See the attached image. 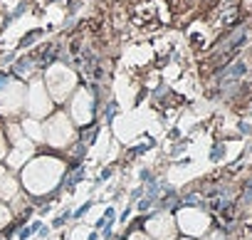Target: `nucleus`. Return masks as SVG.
I'll list each match as a JSON object with an SVG mask.
<instances>
[{
	"instance_id": "obj_1",
	"label": "nucleus",
	"mask_w": 252,
	"mask_h": 240,
	"mask_svg": "<svg viewBox=\"0 0 252 240\" xmlns=\"http://www.w3.org/2000/svg\"><path fill=\"white\" fill-rule=\"evenodd\" d=\"M64 171H67V166L60 159H52V156L30 159V164L23 169V186L32 196H45L62 181Z\"/></svg>"
},
{
	"instance_id": "obj_2",
	"label": "nucleus",
	"mask_w": 252,
	"mask_h": 240,
	"mask_svg": "<svg viewBox=\"0 0 252 240\" xmlns=\"http://www.w3.org/2000/svg\"><path fill=\"white\" fill-rule=\"evenodd\" d=\"M77 87V74L64 65H52L47 69V92L55 102H64L69 92Z\"/></svg>"
},
{
	"instance_id": "obj_3",
	"label": "nucleus",
	"mask_w": 252,
	"mask_h": 240,
	"mask_svg": "<svg viewBox=\"0 0 252 240\" xmlns=\"http://www.w3.org/2000/svg\"><path fill=\"white\" fill-rule=\"evenodd\" d=\"M74 137H77V132H74L72 122L67 119V114H55V116H50V122H47V127H45V139L50 141V146L64 149V146H69V144L74 141Z\"/></svg>"
},
{
	"instance_id": "obj_4",
	"label": "nucleus",
	"mask_w": 252,
	"mask_h": 240,
	"mask_svg": "<svg viewBox=\"0 0 252 240\" xmlns=\"http://www.w3.org/2000/svg\"><path fill=\"white\" fill-rule=\"evenodd\" d=\"M23 99H25V89L20 82L10 77H0V114L13 116L15 111H20Z\"/></svg>"
},
{
	"instance_id": "obj_5",
	"label": "nucleus",
	"mask_w": 252,
	"mask_h": 240,
	"mask_svg": "<svg viewBox=\"0 0 252 240\" xmlns=\"http://www.w3.org/2000/svg\"><path fill=\"white\" fill-rule=\"evenodd\" d=\"M28 109H30L32 119H40V116L50 114V109H52V97H50L47 87H45L40 79H35V82L30 84V94H28Z\"/></svg>"
},
{
	"instance_id": "obj_6",
	"label": "nucleus",
	"mask_w": 252,
	"mask_h": 240,
	"mask_svg": "<svg viewBox=\"0 0 252 240\" xmlns=\"http://www.w3.org/2000/svg\"><path fill=\"white\" fill-rule=\"evenodd\" d=\"M94 94L89 89H77L72 97V119L77 124H89L94 119Z\"/></svg>"
},
{
	"instance_id": "obj_7",
	"label": "nucleus",
	"mask_w": 252,
	"mask_h": 240,
	"mask_svg": "<svg viewBox=\"0 0 252 240\" xmlns=\"http://www.w3.org/2000/svg\"><path fill=\"white\" fill-rule=\"evenodd\" d=\"M146 230H149L156 240H171L176 225H173V220H171L168 213H156V215H151V218L146 220Z\"/></svg>"
},
{
	"instance_id": "obj_8",
	"label": "nucleus",
	"mask_w": 252,
	"mask_h": 240,
	"mask_svg": "<svg viewBox=\"0 0 252 240\" xmlns=\"http://www.w3.org/2000/svg\"><path fill=\"white\" fill-rule=\"evenodd\" d=\"M20 193V186L13 176H3L0 178V201H13Z\"/></svg>"
},
{
	"instance_id": "obj_9",
	"label": "nucleus",
	"mask_w": 252,
	"mask_h": 240,
	"mask_svg": "<svg viewBox=\"0 0 252 240\" xmlns=\"http://www.w3.org/2000/svg\"><path fill=\"white\" fill-rule=\"evenodd\" d=\"M23 134H25L30 141H42V139H45V129L40 127L37 119H28V122L23 124Z\"/></svg>"
},
{
	"instance_id": "obj_10",
	"label": "nucleus",
	"mask_w": 252,
	"mask_h": 240,
	"mask_svg": "<svg viewBox=\"0 0 252 240\" xmlns=\"http://www.w3.org/2000/svg\"><path fill=\"white\" fill-rule=\"evenodd\" d=\"M8 223H10V210H8L3 203H0V230H3Z\"/></svg>"
},
{
	"instance_id": "obj_11",
	"label": "nucleus",
	"mask_w": 252,
	"mask_h": 240,
	"mask_svg": "<svg viewBox=\"0 0 252 240\" xmlns=\"http://www.w3.org/2000/svg\"><path fill=\"white\" fill-rule=\"evenodd\" d=\"M64 220H67V213H62L60 218H55V220H52V228H62V225H64Z\"/></svg>"
},
{
	"instance_id": "obj_12",
	"label": "nucleus",
	"mask_w": 252,
	"mask_h": 240,
	"mask_svg": "<svg viewBox=\"0 0 252 240\" xmlns=\"http://www.w3.org/2000/svg\"><path fill=\"white\" fill-rule=\"evenodd\" d=\"M129 240H151V238H149L146 233H136V230H134V233L129 235Z\"/></svg>"
},
{
	"instance_id": "obj_13",
	"label": "nucleus",
	"mask_w": 252,
	"mask_h": 240,
	"mask_svg": "<svg viewBox=\"0 0 252 240\" xmlns=\"http://www.w3.org/2000/svg\"><path fill=\"white\" fill-rule=\"evenodd\" d=\"M89 208H92V203H84V206H82V208H79V210L74 213V218H82V215H84V213H87Z\"/></svg>"
},
{
	"instance_id": "obj_14",
	"label": "nucleus",
	"mask_w": 252,
	"mask_h": 240,
	"mask_svg": "<svg viewBox=\"0 0 252 240\" xmlns=\"http://www.w3.org/2000/svg\"><path fill=\"white\" fill-rule=\"evenodd\" d=\"M5 156V139H3V132H0V159Z\"/></svg>"
},
{
	"instance_id": "obj_15",
	"label": "nucleus",
	"mask_w": 252,
	"mask_h": 240,
	"mask_svg": "<svg viewBox=\"0 0 252 240\" xmlns=\"http://www.w3.org/2000/svg\"><path fill=\"white\" fill-rule=\"evenodd\" d=\"M87 240H99V233H96V230H92V233H89V238H87Z\"/></svg>"
},
{
	"instance_id": "obj_16",
	"label": "nucleus",
	"mask_w": 252,
	"mask_h": 240,
	"mask_svg": "<svg viewBox=\"0 0 252 240\" xmlns=\"http://www.w3.org/2000/svg\"><path fill=\"white\" fill-rule=\"evenodd\" d=\"M3 176H5V171H3V169H0V178H3Z\"/></svg>"
}]
</instances>
